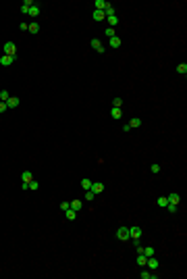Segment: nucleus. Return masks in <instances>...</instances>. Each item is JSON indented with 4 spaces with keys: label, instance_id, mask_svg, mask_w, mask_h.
I'll list each match as a JSON object with an SVG mask.
<instances>
[{
    "label": "nucleus",
    "instance_id": "obj_12",
    "mask_svg": "<svg viewBox=\"0 0 187 279\" xmlns=\"http://www.w3.org/2000/svg\"><path fill=\"white\" fill-rule=\"evenodd\" d=\"M110 117H112V119H121V117H123V111H121V108H117V106H112V108H110Z\"/></svg>",
    "mask_w": 187,
    "mask_h": 279
},
{
    "label": "nucleus",
    "instance_id": "obj_17",
    "mask_svg": "<svg viewBox=\"0 0 187 279\" xmlns=\"http://www.w3.org/2000/svg\"><path fill=\"white\" fill-rule=\"evenodd\" d=\"M106 4H108L106 0H96V2H94V6H96V11H104V9H106Z\"/></svg>",
    "mask_w": 187,
    "mask_h": 279
},
{
    "label": "nucleus",
    "instance_id": "obj_29",
    "mask_svg": "<svg viewBox=\"0 0 187 279\" xmlns=\"http://www.w3.org/2000/svg\"><path fill=\"white\" fill-rule=\"evenodd\" d=\"M104 34H106V38H108V40L117 35V34H115V29H112V27H106V31H104Z\"/></svg>",
    "mask_w": 187,
    "mask_h": 279
},
{
    "label": "nucleus",
    "instance_id": "obj_5",
    "mask_svg": "<svg viewBox=\"0 0 187 279\" xmlns=\"http://www.w3.org/2000/svg\"><path fill=\"white\" fill-rule=\"evenodd\" d=\"M90 192H94V194H102V192H104V183H102V181H94L92 187H90Z\"/></svg>",
    "mask_w": 187,
    "mask_h": 279
},
{
    "label": "nucleus",
    "instance_id": "obj_37",
    "mask_svg": "<svg viewBox=\"0 0 187 279\" xmlns=\"http://www.w3.org/2000/svg\"><path fill=\"white\" fill-rule=\"evenodd\" d=\"M152 173H160V165H152Z\"/></svg>",
    "mask_w": 187,
    "mask_h": 279
},
{
    "label": "nucleus",
    "instance_id": "obj_23",
    "mask_svg": "<svg viewBox=\"0 0 187 279\" xmlns=\"http://www.w3.org/2000/svg\"><path fill=\"white\" fill-rule=\"evenodd\" d=\"M156 204H158V206H162V208H166V204H168V200H166V196H160L158 200H156Z\"/></svg>",
    "mask_w": 187,
    "mask_h": 279
},
{
    "label": "nucleus",
    "instance_id": "obj_10",
    "mask_svg": "<svg viewBox=\"0 0 187 279\" xmlns=\"http://www.w3.org/2000/svg\"><path fill=\"white\" fill-rule=\"evenodd\" d=\"M104 15H106V17H115V15H117V9L108 2V4H106V9H104Z\"/></svg>",
    "mask_w": 187,
    "mask_h": 279
},
{
    "label": "nucleus",
    "instance_id": "obj_25",
    "mask_svg": "<svg viewBox=\"0 0 187 279\" xmlns=\"http://www.w3.org/2000/svg\"><path fill=\"white\" fill-rule=\"evenodd\" d=\"M92 183H94L92 179H81V187H83V190H85V192H87V190H90V187H92Z\"/></svg>",
    "mask_w": 187,
    "mask_h": 279
},
{
    "label": "nucleus",
    "instance_id": "obj_9",
    "mask_svg": "<svg viewBox=\"0 0 187 279\" xmlns=\"http://www.w3.org/2000/svg\"><path fill=\"white\" fill-rule=\"evenodd\" d=\"M139 277H141V279H156V277H158V273H154V271L150 273V269H148V271H141Z\"/></svg>",
    "mask_w": 187,
    "mask_h": 279
},
{
    "label": "nucleus",
    "instance_id": "obj_6",
    "mask_svg": "<svg viewBox=\"0 0 187 279\" xmlns=\"http://www.w3.org/2000/svg\"><path fill=\"white\" fill-rule=\"evenodd\" d=\"M15 58H17V56H9V54H4V56H0V65H2V67H11L12 63H15Z\"/></svg>",
    "mask_w": 187,
    "mask_h": 279
},
{
    "label": "nucleus",
    "instance_id": "obj_22",
    "mask_svg": "<svg viewBox=\"0 0 187 279\" xmlns=\"http://www.w3.org/2000/svg\"><path fill=\"white\" fill-rule=\"evenodd\" d=\"M27 15H29V17H37V15H40V6H37V4H34V6H31V9H29V13H27Z\"/></svg>",
    "mask_w": 187,
    "mask_h": 279
},
{
    "label": "nucleus",
    "instance_id": "obj_1",
    "mask_svg": "<svg viewBox=\"0 0 187 279\" xmlns=\"http://www.w3.org/2000/svg\"><path fill=\"white\" fill-rule=\"evenodd\" d=\"M141 235H143V229H141V227H137V225L129 227V240H141Z\"/></svg>",
    "mask_w": 187,
    "mask_h": 279
},
{
    "label": "nucleus",
    "instance_id": "obj_34",
    "mask_svg": "<svg viewBox=\"0 0 187 279\" xmlns=\"http://www.w3.org/2000/svg\"><path fill=\"white\" fill-rule=\"evenodd\" d=\"M37 187H40V183H37L35 179H31V181H29V190H37Z\"/></svg>",
    "mask_w": 187,
    "mask_h": 279
},
{
    "label": "nucleus",
    "instance_id": "obj_35",
    "mask_svg": "<svg viewBox=\"0 0 187 279\" xmlns=\"http://www.w3.org/2000/svg\"><path fill=\"white\" fill-rule=\"evenodd\" d=\"M67 208H71V202H60V210L65 212Z\"/></svg>",
    "mask_w": 187,
    "mask_h": 279
},
{
    "label": "nucleus",
    "instance_id": "obj_15",
    "mask_svg": "<svg viewBox=\"0 0 187 279\" xmlns=\"http://www.w3.org/2000/svg\"><path fill=\"white\" fill-rule=\"evenodd\" d=\"M106 21H108V27L115 29V27L118 25V17H117V15H115V17H106Z\"/></svg>",
    "mask_w": 187,
    "mask_h": 279
},
{
    "label": "nucleus",
    "instance_id": "obj_32",
    "mask_svg": "<svg viewBox=\"0 0 187 279\" xmlns=\"http://www.w3.org/2000/svg\"><path fill=\"white\" fill-rule=\"evenodd\" d=\"M94 198H96V194H94V192H90V190H87V192H85V200H87V202H92Z\"/></svg>",
    "mask_w": 187,
    "mask_h": 279
},
{
    "label": "nucleus",
    "instance_id": "obj_27",
    "mask_svg": "<svg viewBox=\"0 0 187 279\" xmlns=\"http://www.w3.org/2000/svg\"><path fill=\"white\" fill-rule=\"evenodd\" d=\"M9 98H11V94L6 92V90H0V102H6Z\"/></svg>",
    "mask_w": 187,
    "mask_h": 279
},
{
    "label": "nucleus",
    "instance_id": "obj_14",
    "mask_svg": "<svg viewBox=\"0 0 187 279\" xmlns=\"http://www.w3.org/2000/svg\"><path fill=\"white\" fill-rule=\"evenodd\" d=\"M94 21H106L104 11H94Z\"/></svg>",
    "mask_w": 187,
    "mask_h": 279
},
{
    "label": "nucleus",
    "instance_id": "obj_33",
    "mask_svg": "<svg viewBox=\"0 0 187 279\" xmlns=\"http://www.w3.org/2000/svg\"><path fill=\"white\" fill-rule=\"evenodd\" d=\"M177 208H179V204H166V210H168V212H177Z\"/></svg>",
    "mask_w": 187,
    "mask_h": 279
},
{
    "label": "nucleus",
    "instance_id": "obj_13",
    "mask_svg": "<svg viewBox=\"0 0 187 279\" xmlns=\"http://www.w3.org/2000/svg\"><path fill=\"white\" fill-rule=\"evenodd\" d=\"M31 6H34V2H31V0H23V4H21V13H25V15H27Z\"/></svg>",
    "mask_w": 187,
    "mask_h": 279
},
{
    "label": "nucleus",
    "instance_id": "obj_30",
    "mask_svg": "<svg viewBox=\"0 0 187 279\" xmlns=\"http://www.w3.org/2000/svg\"><path fill=\"white\" fill-rule=\"evenodd\" d=\"M112 106H117V108H121V106H123V98H115V100H112Z\"/></svg>",
    "mask_w": 187,
    "mask_h": 279
},
{
    "label": "nucleus",
    "instance_id": "obj_36",
    "mask_svg": "<svg viewBox=\"0 0 187 279\" xmlns=\"http://www.w3.org/2000/svg\"><path fill=\"white\" fill-rule=\"evenodd\" d=\"M4 111H9V106H6V102H0V113H4Z\"/></svg>",
    "mask_w": 187,
    "mask_h": 279
},
{
    "label": "nucleus",
    "instance_id": "obj_26",
    "mask_svg": "<svg viewBox=\"0 0 187 279\" xmlns=\"http://www.w3.org/2000/svg\"><path fill=\"white\" fill-rule=\"evenodd\" d=\"M146 260H148L146 254H137V265H139V267H146Z\"/></svg>",
    "mask_w": 187,
    "mask_h": 279
},
{
    "label": "nucleus",
    "instance_id": "obj_24",
    "mask_svg": "<svg viewBox=\"0 0 187 279\" xmlns=\"http://www.w3.org/2000/svg\"><path fill=\"white\" fill-rule=\"evenodd\" d=\"M65 215H67V219H69V221H73V219L77 217V212H75L73 208H67V210H65Z\"/></svg>",
    "mask_w": 187,
    "mask_h": 279
},
{
    "label": "nucleus",
    "instance_id": "obj_8",
    "mask_svg": "<svg viewBox=\"0 0 187 279\" xmlns=\"http://www.w3.org/2000/svg\"><path fill=\"white\" fill-rule=\"evenodd\" d=\"M92 48L96 50V52H104V46H102V42H100L98 38H94V40H92Z\"/></svg>",
    "mask_w": 187,
    "mask_h": 279
},
{
    "label": "nucleus",
    "instance_id": "obj_3",
    "mask_svg": "<svg viewBox=\"0 0 187 279\" xmlns=\"http://www.w3.org/2000/svg\"><path fill=\"white\" fill-rule=\"evenodd\" d=\"M146 267L150 269V271H158L160 263H158V258H154V256H148V260H146Z\"/></svg>",
    "mask_w": 187,
    "mask_h": 279
},
{
    "label": "nucleus",
    "instance_id": "obj_31",
    "mask_svg": "<svg viewBox=\"0 0 187 279\" xmlns=\"http://www.w3.org/2000/svg\"><path fill=\"white\" fill-rule=\"evenodd\" d=\"M143 254H146V256H154V248H152V246L143 248Z\"/></svg>",
    "mask_w": 187,
    "mask_h": 279
},
{
    "label": "nucleus",
    "instance_id": "obj_4",
    "mask_svg": "<svg viewBox=\"0 0 187 279\" xmlns=\"http://www.w3.org/2000/svg\"><path fill=\"white\" fill-rule=\"evenodd\" d=\"M117 237H118V240H123V242H127V240H129V227H125V225L118 227V229H117Z\"/></svg>",
    "mask_w": 187,
    "mask_h": 279
},
{
    "label": "nucleus",
    "instance_id": "obj_20",
    "mask_svg": "<svg viewBox=\"0 0 187 279\" xmlns=\"http://www.w3.org/2000/svg\"><path fill=\"white\" fill-rule=\"evenodd\" d=\"M71 208L75 210V212H77V210H81V208H83V202H81V200H73V202H71Z\"/></svg>",
    "mask_w": 187,
    "mask_h": 279
},
{
    "label": "nucleus",
    "instance_id": "obj_11",
    "mask_svg": "<svg viewBox=\"0 0 187 279\" xmlns=\"http://www.w3.org/2000/svg\"><path fill=\"white\" fill-rule=\"evenodd\" d=\"M6 106H9V108H17V106H19V98H17V96H11V98L6 100Z\"/></svg>",
    "mask_w": 187,
    "mask_h": 279
},
{
    "label": "nucleus",
    "instance_id": "obj_28",
    "mask_svg": "<svg viewBox=\"0 0 187 279\" xmlns=\"http://www.w3.org/2000/svg\"><path fill=\"white\" fill-rule=\"evenodd\" d=\"M177 73H181V75H185V73H187V65H185V63L177 65Z\"/></svg>",
    "mask_w": 187,
    "mask_h": 279
},
{
    "label": "nucleus",
    "instance_id": "obj_18",
    "mask_svg": "<svg viewBox=\"0 0 187 279\" xmlns=\"http://www.w3.org/2000/svg\"><path fill=\"white\" fill-rule=\"evenodd\" d=\"M21 177H23V183H29V181L34 179V173H31V171H23Z\"/></svg>",
    "mask_w": 187,
    "mask_h": 279
},
{
    "label": "nucleus",
    "instance_id": "obj_19",
    "mask_svg": "<svg viewBox=\"0 0 187 279\" xmlns=\"http://www.w3.org/2000/svg\"><path fill=\"white\" fill-rule=\"evenodd\" d=\"M141 123H143V121H141L139 117H135V119L129 121V127H131V129H133V127H141Z\"/></svg>",
    "mask_w": 187,
    "mask_h": 279
},
{
    "label": "nucleus",
    "instance_id": "obj_7",
    "mask_svg": "<svg viewBox=\"0 0 187 279\" xmlns=\"http://www.w3.org/2000/svg\"><path fill=\"white\" fill-rule=\"evenodd\" d=\"M166 200H168V204H179V202H181V196H179L177 192H173V194L166 196Z\"/></svg>",
    "mask_w": 187,
    "mask_h": 279
},
{
    "label": "nucleus",
    "instance_id": "obj_2",
    "mask_svg": "<svg viewBox=\"0 0 187 279\" xmlns=\"http://www.w3.org/2000/svg\"><path fill=\"white\" fill-rule=\"evenodd\" d=\"M4 54L17 56V44H15V42H4Z\"/></svg>",
    "mask_w": 187,
    "mask_h": 279
},
{
    "label": "nucleus",
    "instance_id": "obj_21",
    "mask_svg": "<svg viewBox=\"0 0 187 279\" xmlns=\"http://www.w3.org/2000/svg\"><path fill=\"white\" fill-rule=\"evenodd\" d=\"M27 31H31V34H37V31H40V23H29L27 25Z\"/></svg>",
    "mask_w": 187,
    "mask_h": 279
},
{
    "label": "nucleus",
    "instance_id": "obj_16",
    "mask_svg": "<svg viewBox=\"0 0 187 279\" xmlns=\"http://www.w3.org/2000/svg\"><path fill=\"white\" fill-rule=\"evenodd\" d=\"M108 44H110V48H118V46H121V38H118V35L110 38V40H108Z\"/></svg>",
    "mask_w": 187,
    "mask_h": 279
}]
</instances>
